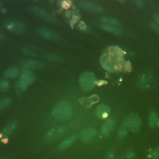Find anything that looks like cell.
<instances>
[{
	"label": "cell",
	"instance_id": "obj_1",
	"mask_svg": "<svg viewBox=\"0 0 159 159\" xmlns=\"http://www.w3.org/2000/svg\"><path fill=\"white\" fill-rule=\"evenodd\" d=\"M101 62L102 67L109 71L119 70L123 62L122 52L117 46H111L102 54Z\"/></svg>",
	"mask_w": 159,
	"mask_h": 159
},
{
	"label": "cell",
	"instance_id": "obj_2",
	"mask_svg": "<svg viewBox=\"0 0 159 159\" xmlns=\"http://www.w3.org/2000/svg\"><path fill=\"white\" fill-rule=\"evenodd\" d=\"M52 116L59 120H66L73 115V107L71 104L66 101L60 102L52 109Z\"/></svg>",
	"mask_w": 159,
	"mask_h": 159
},
{
	"label": "cell",
	"instance_id": "obj_3",
	"mask_svg": "<svg viewBox=\"0 0 159 159\" xmlns=\"http://www.w3.org/2000/svg\"><path fill=\"white\" fill-rule=\"evenodd\" d=\"M96 80L93 73L89 71L84 72L79 78L80 86L83 91H89L94 87Z\"/></svg>",
	"mask_w": 159,
	"mask_h": 159
},
{
	"label": "cell",
	"instance_id": "obj_4",
	"mask_svg": "<svg viewBox=\"0 0 159 159\" xmlns=\"http://www.w3.org/2000/svg\"><path fill=\"white\" fill-rule=\"evenodd\" d=\"M35 76L30 71L24 70L17 82L16 89L18 91H25L35 80Z\"/></svg>",
	"mask_w": 159,
	"mask_h": 159
},
{
	"label": "cell",
	"instance_id": "obj_5",
	"mask_svg": "<svg viewBox=\"0 0 159 159\" xmlns=\"http://www.w3.org/2000/svg\"><path fill=\"white\" fill-rule=\"evenodd\" d=\"M124 125L132 132H138L141 127V119L136 114H130L124 119Z\"/></svg>",
	"mask_w": 159,
	"mask_h": 159
},
{
	"label": "cell",
	"instance_id": "obj_6",
	"mask_svg": "<svg viewBox=\"0 0 159 159\" xmlns=\"http://www.w3.org/2000/svg\"><path fill=\"white\" fill-rule=\"evenodd\" d=\"M4 25L7 30L14 33L22 34L25 29L24 24L16 20H6L4 22Z\"/></svg>",
	"mask_w": 159,
	"mask_h": 159
},
{
	"label": "cell",
	"instance_id": "obj_7",
	"mask_svg": "<svg viewBox=\"0 0 159 159\" xmlns=\"http://www.w3.org/2000/svg\"><path fill=\"white\" fill-rule=\"evenodd\" d=\"M63 126H56L49 129L45 135V139L48 142L55 140L56 139L61 136L65 132Z\"/></svg>",
	"mask_w": 159,
	"mask_h": 159
},
{
	"label": "cell",
	"instance_id": "obj_8",
	"mask_svg": "<svg viewBox=\"0 0 159 159\" xmlns=\"http://www.w3.org/2000/svg\"><path fill=\"white\" fill-rule=\"evenodd\" d=\"M97 135V130L94 128H86L83 130L80 134V138L84 142L93 141Z\"/></svg>",
	"mask_w": 159,
	"mask_h": 159
},
{
	"label": "cell",
	"instance_id": "obj_9",
	"mask_svg": "<svg viewBox=\"0 0 159 159\" xmlns=\"http://www.w3.org/2000/svg\"><path fill=\"white\" fill-rule=\"evenodd\" d=\"M80 6L84 9L94 12H101L103 11L102 8L100 6L92 2L80 1Z\"/></svg>",
	"mask_w": 159,
	"mask_h": 159
},
{
	"label": "cell",
	"instance_id": "obj_10",
	"mask_svg": "<svg viewBox=\"0 0 159 159\" xmlns=\"http://www.w3.org/2000/svg\"><path fill=\"white\" fill-rule=\"evenodd\" d=\"M37 32L40 36L47 39L58 40L59 39V36L58 35V34H57L52 30H50L47 28H43V27L39 28L37 30Z\"/></svg>",
	"mask_w": 159,
	"mask_h": 159
},
{
	"label": "cell",
	"instance_id": "obj_11",
	"mask_svg": "<svg viewBox=\"0 0 159 159\" xmlns=\"http://www.w3.org/2000/svg\"><path fill=\"white\" fill-rule=\"evenodd\" d=\"M42 66V63H41L40 62L32 60H24L22 63V67L24 69V70L30 71V70L40 69Z\"/></svg>",
	"mask_w": 159,
	"mask_h": 159
},
{
	"label": "cell",
	"instance_id": "obj_12",
	"mask_svg": "<svg viewBox=\"0 0 159 159\" xmlns=\"http://www.w3.org/2000/svg\"><path fill=\"white\" fill-rule=\"evenodd\" d=\"M99 98L96 94H93L89 97H83L79 99L80 102L85 107L88 108L94 103L97 102Z\"/></svg>",
	"mask_w": 159,
	"mask_h": 159
},
{
	"label": "cell",
	"instance_id": "obj_13",
	"mask_svg": "<svg viewBox=\"0 0 159 159\" xmlns=\"http://www.w3.org/2000/svg\"><path fill=\"white\" fill-rule=\"evenodd\" d=\"M111 112L110 107L104 104H101L98 106L96 109V114L99 118L104 119L108 116Z\"/></svg>",
	"mask_w": 159,
	"mask_h": 159
},
{
	"label": "cell",
	"instance_id": "obj_14",
	"mask_svg": "<svg viewBox=\"0 0 159 159\" xmlns=\"http://www.w3.org/2000/svg\"><path fill=\"white\" fill-rule=\"evenodd\" d=\"M115 125V121L114 120V119L112 118H109L107 119L106 122H104L101 130V136H105L107 134H108L111 130L112 129V128L114 127Z\"/></svg>",
	"mask_w": 159,
	"mask_h": 159
},
{
	"label": "cell",
	"instance_id": "obj_15",
	"mask_svg": "<svg viewBox=\"0 0 159 159\" xmlns=\"http://www.w3.org/2000/svg\"><path fill=\"white\" fill-rule=\"evenodd\" d=\"M77 138L78 136L76 135H73L66 137L65 140L60 143V144L58 145V148L60 150H64L68 148L77 140Z\"/></svg>",
	"mask_w": 159,
	"mask_h": 159
},
{
	"label": "cell",
	"instance_id": "obj_16",
	"mask_svg": "<svg viewBox=\"0 0 159 159\" xmlns=\"http://www.w3.org/2000/svg\"><path fill=\"white\" fill-rule=\"evenodd\" d=\"M32 11L36 15L45 19L47 20H50V21L53 20V18L50 16V15H49L48 13H47V12L42 9H40V8L37 7H32Z\"/></svg>",
	"mask_w": 159,
	"mask_h": 159
},
{
	"label": "cell",
	"instance_id": "obj_17",
	"mask_svg": "<svg viewBox=\"0 0 159 159\" xmlns=\"http://www.w3.org/2000/svg\"><path fill=\"white\" fill-rule=\"evenodd\" d=\"M99 20L102 23V24L109 25L114 27H118L120 25V23L117 20L112 17H102L99 19Z\"/></svg>",
	"mask_w": 159,
	"mask_h": 159
},
{
	"label": "cell",
	"instance_id": "obj_18",
	"mask_svg": "<svg viewBox=\"0 0 159 159\" xmlns=\"http://www.w3.org/2000/svg\"><path fill=\"white\" fill-rule=\"evenodd\" d=\"M17 126V122L16 120H14L9 122L6 126L4 128L2 132L5 135H10L11 133H12L16 129Z\"/></svg>",
	"mask_w": 159,
	"mask_h": 159
},
{
	"label": "cell",
	"instance_id": "obj_19",
	"mask_svg": "<svg viewBox=\"0 0 159 159\" xmlns=\"http://www.w3.org/2000/svg\"><path fill=\"white\" fill-rule=\"evenodd\" d=\"M19 75V71L16 67H11L7 69L4 73V76L7 78H15Z\"/></svg>",
	"mask_w": 159,
	"mask_h": 159
},
{
	"label": "cell",
	"instance_id": "obj_20",
	"mask_svg": "<svg viewBox=\"0 0 159 159\" xmlns=\"http://www.w3.org/2000/svg\"><path fill=\"white\" fill-rule=\"evenodd\" d=\"M101 27L102 29H104L107 32H109L111 33L114 34L116 35H120L122 34L121 29L117 28V27H114V26L106 25V24H101Z\"/></svg>",
	"mask_w": 159,
	"mask_h": 159
},
{
	"label": "cell",
	"instance_id": "obj_21",
	"mask_svg": "<svg viewBox=\"0 0 159 159\" xmlns=\"http://www.w3.org/2000/svg\"><path fill=\"white\" fill-rule=\"evenodd\" d=\"M157 114L155 112L152 111L148 115V125L151 127H154L157 122Z\"/></svg>",
	"mask_w": 159,
	"mask_h": 159
},
{
	"label": "cell",
	"instance_id": "obj_22",
	"mask_svg": "<svg viewBox=\"0 0 159 159\" xmlns=\"http://www.w3.org/2000/svg\"><path fill=\"white\" fill-rule=\"evenodd\" d=\"M11 102V100L9 98H5L0 100V111L5 109Z\"/></svg>",
	"mask_w": 159,
	"mask_h": 159
},
{
	"label": "cell",
	"instance_id": "obj_23",
	"mask_svg": "<svg viewBox=\"0 0 159 159\" xmlns=\"http://www.w3.org/2000/svg\"><path fill=\"white\" fill-rule=\"evenodd\" d=\"M9 83L6 80H1L0 81V91L4 92L9 89Z\"/></svg>",
	"mask_w": 159,
	"mask_h": 159
},
{
	"label": "cell",
	"instance_id": "obj_24",
	"mask_svg": "<svg viewBox=\"0 0 159 159\" xmlns=\"http://www.w3.org/2000/svg\"><path fill=\"white\" fill-rule=\"evenodd\" d=\"M134 157V152L132 150H128L124 153L121 157V159H133Z\"/></svg>",
	"mask_w": 159,
	"mask_h": 159
},
{
	"label": "cell",
	"instance_id": "obj_25",
	"mask_svg": "<svg viewBox=\"0 0 159 159\" xmlns=\"http://www.w3.org/2000/svg\"><path fill=\"white\" fill-rule=\"evenodd\" d=\"M127 134V129L124 125L120 127L117 132V135L119 138H123Z\"/></svg>",
	"mask_w": 159,
	"mask_h": 159
},
{
	"label": "cell",
	"instance_id": "obj_26",
	"mask_svg": "<svg viewBox=\"0 0 159 159\" xmlns=\"http://www.w3.org/2000/svg\"><path fill=\"white\" fill-rule=\"evenodd\" d=\"M157 158H159V149L158 148L155 150L148 156V159H157Z\"/></svg>",
	"mask_w": 159,
	"mask_h": 159
},
{
	"label": "cell",
	"instance_id": "obj_27",
	"mask_svg": "<svg viewBox=\"0 0 159 159\" xmlns=\"http://www.w3.org/2000/svg\"><path fill=\"white\" fill-rule=\"evenodd\" d=\"M149 25L150 28L153 29L154 31H155L159 35V24H157L154 22H151Z\"/></svg>",
	"mask_w": 159,
	"mask_h": 159
},
{
	"label": "cell",
	"instance_id": "obj_28",
	"mask_svg": "<svg viewBox=\"0 0 159 159\" xmlns=\"http://www.w3.org/2000/svg\"><path fill=\"white\" fill-rule=\"evenodd\" d=\"M79 19V16L77 15V14H73L72 16V18H71V20H70V24L73 27V25L77 22V20H78Z\"/></svg>",
	"mask_w": 159,
	"mask_h": 159
},
{
	"label": "cell",
	"instance_id": "obj_29",
	"mask_svg": "<svg viewBox=\"0 0 159 159\" xmlns=\"http://www.w3.org/2000/svg\"><path fill=\"white\" fill-rule=\"evenodd\" d=\"M114 152L112 150H109L106 154V159H114Z\"/></svg>",
	"mask_w": 159,
	"mask_h": 159
},
{
	"label": "cell",
	"instance_id": "obj_30",
	"mask_svg": "<svg viewBox=\"0 0 159 159\" xmlns=\"http://www.w3.org/2000/svg\"><path fill=\"white\" fill-rule=\"evenodd\" d=\"M61 6H63V8H65V9H68V8L70 6V1H62V2H61Z\"/></svg>",
	"mask_w": 159,
	"mask_h": 159
},
{
	"label": "cell",
	"instance_id": "obj_31",
	"mask_svg": "<svg viewBox=\"0 0 159 159\" xmlns=\"http://www.w3.org/2000/svg\"><path fill=\"white\" fill-rule=\"evenodd\" d=\"M78 28L81 30H85L86 29V25L83 22H80L78 25Z\"/></svg>",
	"mask_w": 159,
	"mask_h": 159
},
{
	"label": "cell",
	"instance_id": "obj_32",
	"mask_svg": "<svg viewBox=\"0 0 159 159\" xmlns=\"http://www.w3.org/2000/svg\"><path fill=\"white\" fill-rule=\"evenodd\" d=\"M124 68L126 71H130L131 69V65L129 61H125V63H124Z\"/></svg>",
	"mask_w": 159,
	"mask_h": 159
},
{
	"label": "cell",
	"instance_id": "obj_33",
	"mask_svg": "<svg viewBox=\"0 0 159 159\" xmlns=\"http://www.w3.org/2000/svg\"><path fill=\"white\" fill-rule=\"evenodd\" d=\"M148 78H143V79H142L140 80V83L142 84V85L143 86H145V85H147V84L148 83Z\"/></svg>",
	"mask_w": 159,
	"mask_h": 159
},
{
	"label": "cell",
	"instance_id": "obj_34",
	"mask_svg": "<svg viewBox=\"0 0 159 159\" xmlns=\"http://www.w3.org/2000/svg\"><path fill=\"white\" fill-rule=\"evenodd\" d=\"M134 2H135V5H136L137 6H139V7L142 6L143 5V2L142 1H141V0H136V1H134Z\"/></svg>",
	"mask_w": 159,
	"mask_h": 159
},
{
	"label": "cell",
	"instance_id": "obj_35",
	"mask_svg": "<svg viewBox=\"0 0 159 159\" xmlns=\"http://www.w3.org/2000/svg\"><path fill=\"white\" fill-rule=\"evenodd\" d=\"M153 19L156 22V24H159V14H154L153 16Z\"/></svg>",
	"mask_w": 159,
	"mask_h": 159
},
{
	"label": "cell",
	"instance_id": "obj_36",
	"mask_svg": "<svg viewBox=\"0 0 159 159\" xmlns=\"http://www.w3.org/2000/svg\"><path fill=\"white\" fill-rule=\"evenodd\" d=\"M104 83H107L106 81H102V80H96L95 81V84H98V85H102Z\"/></svg>",
	"mask_w": 159,
	"mask_h": 159
},
{
	"label": "cell",
	"instance_id": "obj_37",
	"mask_svg": "<svg viewBox=\"0 0 159 159\" xmlns=\"http://www.w3.org/2000/svg\"><path fill=\"white\" fill-rule=\"evenodd\" d=\"M4 34L1 32V30H0V40H4Z\"/></svg>",
	"mask_w": 159,
	"mask_h": 159
},
{
	"label": "cell",
	"instance_id": "obj_38",
	"mask_svg": "<svg viewBox=\"0 0 159 159\" xmlns=\"http://www.w3.org/2000/svg\"><path fill=\"white\" fill-rule=\"evenodd\" d=\"M157 125L159 127V119L157 120Z\"/></svg>",
	"mask_w": 159,
	"mask_h": 159
},
{
	"label": "cell",
	"instance_id": "obj_39",
	"mask_svg": "<svg viewBox=\"0 0 159 159\" xmlns=\"http://www.w3.org/2000/svg\"><path fill=\"white\" fill-rule=\"evenodd\" d=\"M1 136H2V135H1V134H0V138H1Z\"/></svg>",
	"mask_w": 159,
	"mask_h": 159
},
{
	"label": "cell",
	"instance_id": "obj_40",
	"mask_svg": "<svg viewBox=\"0 0 159 159\" xmlns=\"http://www.w3.org/2000/svg\"><path fill=\"white\" fill-rule=\"evenodd\" d=\"M1 6V2L0 1V6Z\"/></svg>",
	"mask_w": 159,
	"mask_h": 159
},
{
	"label": "cell",
	"instance_id": "obj_41",
	"mask_svg": "<svg viewBox=\"0 0 159 159\" xmlns=\"http://www.w3.org/2000/svg\"><path fill=\"white\" fill-rule=\"evenodd\" d=\"M116 159H117V158H116Z\"/></svg>",
	"mask_w": 159,
	"mask_h": 159
}]
</instances>
